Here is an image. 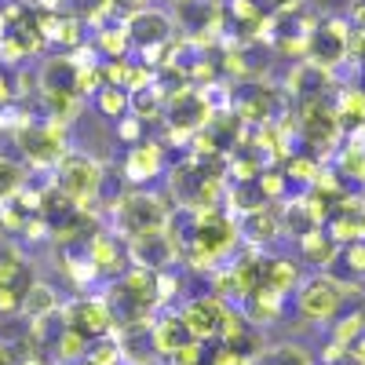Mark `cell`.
Returning a JSON list of instances; mask_svg holds the SVG:
<instances>
[{"instance_id":"6da1fadb","label":"cell","mask_w":365,"mask_h":365,"mask_svg":"<svg viewBox=\"0 0 365 365\" xmlns=\"http://www.w3.org/2000/svg\"><path fill=\"white\" fill-rule=\"evenodd\" d=\"M99 165L91 161V158H84V154H70L63 165H58V190H63L66 197H77V201H84V197H91L99 190Z\"/></svg>"},{"instance_id":"7a4b0ae2","label":"cell","mask_w":365,"mask_h":365,"mask_svg":"<svg viewBox=\"0 0 365 365\" xmlns=\"http://www.w3.org/2000/svg\"><path fill=\"white\" fill-rule=\"evenodd\" d=\"M125 34H128V44H139L143 51H150V48H165L168 37H172V19L161 15V11H146V8H139L135 15H128Z\"/></svg>"},{"instance_id":"3957f363","label":"cell","mask_w":365,"mask_h":365,"mask_svg":"<svg viewBox=\"0 0 365 365\" xmlns=\"http://www.w3.org/2000/svg\"><path fill=\"white\" fill-rule=\"evenodd\" d=\"M299 311L314 318V322H329L332 314L340 311V289L332 285V278H314L303 285L299 292Z\"/></svg>"},{"instance_id":"277c9868","label":"cell","mask_w":365,"mask_h":365,"mask_svg":"<svg viewBox=\"0 0 365 365\" xmlns=\"http://www.w3.org/2000/svg\"><path fill=\"white\" fill-rule=\"evenodd\" d=\"M120 220H125V227L132 234H150V230H161L165 212L150 194H132V197H125V205H120Z\"/></svg>"},{"instance_id":"5b68a950","label":"cell","mask_w":365,"mask_h":365,"mask_svg":"<svg viewBox=\"0 0 365 365\" xmlns=\"http://www.w3.org/2000/svg\"><path fill=\"white\" fill-rule=\"evenodd\" d=\"M220 322H223V303L216 299H197L182 311V325H187L190 340H208L220 332Z\"/></svg>"},{"instance_id":"8992f818","label":"cell","mask_w":365,"mask_h":365,"mask_svg":"<svg viewBox=\"0 0 365 365\" xmlns=\"http://www.w3.org/2000/svg\"><path fill=\"white\" fill-rule=\"evenodd\" d=\"M230 241H234V227L223 216H216V212H201L197 216V252L220 256Z\"/></svg>"},{"instance_id":"52a82bcc","label":"cell","mask_w":365,"mask_h":365,"mask_svg":"<svg viewBox=\"0 0 365 365\" xmlns=\"http://www.w3.org/2000/svg\"><path fill=\"white\" fill-rule=\"evenodd\" d=\"M22 150L29 154V161L51 165V161L63 158V132H55V128H29V132H22Z\"/></svg>"},{"instance_id":"ba28073f","label":"cell","mask_w":365,"mask_h":365,"mask_svg":"<svg viewBox=\"0 0 365 365\" xmlns=\"http://www.w3.org/2000/svg\"><path fill=\"white\" fill-rule=\"evenodd\" d=\"M73 81H77V63L70 55H58L44 66V88L48 91H73Z\"/></svg>"},{"instance_id":"9c48e42d","label":"cell","mask_w":365,"mask_h":365,"mask_svg":"<svg viewBox=\"0 0 365 365\" xmlns=\"http://www.w3.org/2000/svg\"><path fill=\"white\" fill-rule=\"evenodd\" d=\"M81 314H73V325H77V332H88V336H99V332L110 325V318H113V311L106 307V303H81L77 307Z\"/></svg>"},{"instance_id":"30bf717a","label":"cell","mask_w":365,"mask_h":365,"mask_svg":"<svg viewBox=\"0 0 365 365\" xmlns=\"http://www.w3.org/2000/svg\"><path fill=\"white\" fill-rule=\"evenodd\" d=\"M182 344H190V332H187V325H182V318H165V322L154 329V347H158L161 354H172V351H179Z\"/></svg>"},{"instance_id":"8fae6325","label":"cell","mask_w":365,"mask_h":365,"mask_svg":"<svg viewBox=\"0 0 365 365\" xmlns=\"http://www.w3.org/2000/svg\"><path fill=\"white\" fill-rule=\"evenodd\" d=\"M128 172H132L135 179H143V175H158V172H161V146H158V143L135 146V150H132V158H128Z\"/></svg>"},{"instance_id":"7c38bea8","label":"cell","mask_w":365,"mask_h":365,"mask_svg":"<svg viewBox=\"0 0 365 365\" xmlns=\"http://www.w3.org/2000/svg\"><path fill=\"white\" fill-rule=\"evenodd\" d=\"M88 259H91V267H96V274L99 270H113L117 267V245L106 234H99L96 241H91V249H88Z\"/></svg>"},{"instance_id":"4fadbf2b","label":"cell","mask_w":365,"mask_h":365,"mask_svg":"<svg viewBox=\"0 0 365 365\" xmlns=\"http://www.w3.org/2000/svg\"><path fill=\"white\" fill-rule=\"evenodd\" d=\"M263 285L278 289V292L292 289V285H296V267H292L289 259H274V263L267 267V274H263Z\"/></svg>"},{"instance_id":"5bb4252c","label":"cell","mask_w":365,"mask_h":365,"mask_svg":"<svg viewBox=\"0 0 365 365\" xmlns=\"http://www.w3.org/2000/svg\"><path fill=\"white\" fill-rule=\"evenodd\" d=\"M22 307L29 314H51L55 311V292L48 285H29L26 296H22Z\"/></svg>"},{"instance_id":"9a60e30c","label":"cell","mask_w":365,"mask_h":365,"mask_svg":"<svg viewBox=\"0 0 365 365\" xmlns=\"http://www.w3.org/2000/svg\"><path fill=\"white\" fill-rule=\"evenodd\" d=\"M99 110H103L106 117H120V113L128 110V91L117 88V84H106V88L99 91Z\"/></svg>"},{"instance_id":"2e32d148","label":"cell","mask_w":365,"mask_h":365,"mask_svg":"<svg viewBox=\"0 0 365 365\" xmlns=\"http://www.w3.org/2000/svg\"><path fill=\"white\" fill-rule=\"evenodd\" d=\"M106 55H125L128 51V34H125V26H113V29H103V34H99V41H96Z\"/></svg>"},{"instance_id":"e0dca14e","label":"cell","mask_w":365,"mask_h":365,"mask_svg":"<svg viewBox=\"0 0 365 365\" xmlns=\"http://www.w3.org/2000/svg\"><path fill=\"white\" fill-rule=\"evenodd\" d=\"M19 182H22L19 165H11V161H0V201L11 197V194L19 190Z\"/></svg>"},{"instance_id":"ac0fdd59","label":"cell","mask_w":365,"mask_h":365,"mask_svg":"<svg viewBox=\"0 0 365 365\" xmlns=\"http://www.w3.org/2000/svg\"><path fill=\"white\" fill-rule=\"evenodd\" d=\"M73 8H77V19H88V22H96L110 11V0H73Z\"/></svg>"},{"instance_id":"d6986e66","label":"cell","mask_w":365,"mask_h":365,"mask_svg":"<svg viewBox=\"0 0 365 365\" xmlns=\"http://www.w3.org/2000/svg\"><path fill=\"white\" fill-rule=\"evenodd\" d=\"M267 365H311V361H307V354H303L299 347H278L267 358Z\"/></svg>"},{"instance_id":"ffe728a7","label":"cell","mask_w":365,"mask_h":365,"mask_svg":"<svg viewBox=\"0 0 365 365\" xmlns=\"http://www.w3.org/2000/svg\"><path fill=\"white\" fill-rule=\"evenodd\" d=\"M344 168L354 172V175H365V154H361V146H351L347 154H344Z\"/></svg>"},{"instance_id":"44dd1931","label":"cell","mask_w":365,"mask_h":365,"mask_svg":"<svg viewBox=\"0 0 365 365\" xmlns=\"http://www.w3.org/2000/svg\"><path fill=\"white\" fill-rule=\"evenodd\" d=\"M0 365H26V361L19 358V351H15V347H8V344H4V347H0Z\"/></svg>"},{"instance_id":"7402d4cb","label":"cell","mask_w":365,"mask_h":365,"mask_svg":"<svg viewBox=\"0 0 365 365\" xmlns=\"http://www.w3.org/2000/svg\"><path fill=\"white\" fill-rule=\"evenodd\" d=\"M120 132H125V135H120V139H135V132H139V120H125V128H120Z\"/></svg>"},{"instance_id":"603a6c76","label":"cell","mask_w":365,"mask_h":365,"mask_svg":"<svg viewBox=\"0 0 365 365\" xmlns=\"http://www.w3.org/2000/svg\"><path fill=\"white\" fill-rule=\"evenodd\" d=\"M267 4H270V8H278V11H289L296 0H267Z\"/></svg>"}]
</instances>
